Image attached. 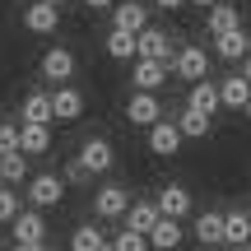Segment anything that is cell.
Here are the masks:
<instances>
[{
	"label": "cell",
	"instance_id": "obj_1",
	"mask_svg": "<svg viewBox=\"0 0 251 251\" xmlns=\"http://www.w3.org/2000/svg\"><path fill=\"white\" fill-rule=\"evenodd\" d=\"M209 61H214V56H209L205 47L186 42V47H177V56H172V65H168V70L177 75V79L196 84V79H209Z\"/></svg>",
	"mask_w": 251,
	"mask_h": 251
},
{
	"label": "cell",
	"instance_id": "obj_2",
	"mask_svg": "<svg viewBox=\"0 0 251 251\" xmlns=\"http://www.w3.org/2000/svg\"><path fill=\"white\" fill-rule=\"evenodd\" d=\"M24 186H28V205L42 209V214L65 200V177H56V172H37V177H28Z\"/></svg>",
	"mask_w": 251,
	"mask_h": 251
},
{
	"label": "cell",
	"instance_id": "obj_3",
	"mask_svg": "<svg viewBox=\"0 0 251 251\" xmlns=\"http://www.w3.org/2000/svg\"><path fill=\"white\" fill-rule=\"evenodd\" d=\"M126 209H130V191H126L121 181H102V186L93 191V214H98L102 224H117Z\"/></svg>",
	"mask_w": 251,
	"mask_h": 251
},
{
	"label": "cell",
	"instance_id": "obj_4",
	"mask_svg": "<svg viewBox=\"0 0 251 251\" xmlns=\"http://www.w3.org/2000/svg\"><path fill=\"white\" fill-rule=\"evenodd\" d=\"M135 56H144V61H163V65H172V56H177V47H172V37L163 33V28H140L135 33Z\"/></svg>",
	"mask_w": 251,
	"mask_h": 251
},
{
	"label": "cell",
	"instance_id": "obj_5",
	"mask_svg": "<svg viewBox=\"0 0 251 251\" xmlns=\"http://www.w3.org/2000/svg\"><path fill=\"white\" fill-rule=\"evenodd\" d=\"M75 158H79L84 168H89V177H102V172H112V168H117V149H112V144L102 140V135H93V140H84Z\"/></svg>",
	"mask_w": 251,
	"mask_h": 251
},
{
	"label": "cell",
	"instance_id": "obj_6",
	"mask_svg": "<svg viewBox=\"0 0 251 251\" xmlns=\"http://www.w3.org/2000/svg\"><path fill=\"white\" fill-rule=\"evenodd\" d=\"M144 135H149V153H158V158H177V153H181V130H177V121L158 117Z\"/></svg>",
	"mask_w": 251,
	"mask_h": 251
},
{
	"label": "cell",
	"instance_id": "obj_7",
	"mask_svg": "<svg viewBox=\"0 0 251 251\" xmlns=\"http://www.w3.org/2000/svg\"><path fill=\"white\" fill-rule=\"evenodd\" d=\"M9 237L14 242H47V219H42V209H19L14 219H9Z\"/></svg>",
	"mask_w": 251,
	"mask_h": 251
},
{
	"label": "cell",
	"instance_id": "obj_8",
	"mask_svg": "<svg viewBox=\"0 0 251 251\" xmlns=\"http://www.w3.org/2000/svg\"><path fill=\"white\" fill-rule=\"evenodd\" d=\"M24 28L37 37H51L56 28H61V5H47V0H33V5L24 9Z\"/></svg>",
	"mask_w": 251,
	"mask_h": 251
},
{
	"label": "cell",
	"instance_id": "obj_9",
	"mask_svg": "<svg viewBox=\"0 0 251 251\" xmlns=\"http://www.w3.org/2000/svg\"><path fill=\"white\" fill-rule=\"evenodd\" d=\"M75 51L70 47H47V56H42V79H51V84H70L75 79Z\"/></svg>",
	"mask_w": 251,
	"mask_h": 251
},
{
	"label": "cell",
	"instance_id": "obj_10",
	"mask_svg": "<svg viewBox=\"0 0 251 251\" xmlns=\"http://www.w3.org/2000/svg\"><path fill=\"white\" fill-rule=\"evenodd\" d=\"M163 117V102H158V93H144V89H135V98L126 102V121L130 126H140V130H149L153 121Z\"/></svg>",
	"mask_w": 251,
	"mask_h": 251
},
{
	"label": "cell",
	"instance_id": "obj_11",
	"mask_svg": "<svg viewBox=\"0 0 251 251\" xmlns=\"http://www.w3.org/2000/svg\"><path fill=\"white\" fill-rule=\"evenodd\" d=\"M84 117V93L75 84H56L51 93V121H79Z\"/></svg>",
	"mask_w": 251,
	"mask_h": 251
},
{
	"label": "cell",
	"instance_id": "obj_12",
	"mask_svg": "<svg viewBox=\"0 0 251 251\" xmlns=\"http://www.w3.org/2000/svg\"><path fill=\"white\" fill-rule=\"evenodd\" d=\"M181 242H186V228H181V219L158 214V224L149 228V251H177Z\"/></svg>",
	"mask_w": 251,
	"mask_h": 251
},
{
	"label": "cell",
	"instance_id": "obj_13",
	"mask_svg": "<svg viewBox=\"0 0 251 251\" xmlns=\"http://www.w3.org/2000/svg\"><path fill=\"white\" fill-rule=\"evenodd\" d=\"M112 28H126V33L149 28V5L144 0H117L112 5Z\"/></svg>",
	"mask_w": 251,
	"mask_h": 251
},
{
	"label": "cell",
	"instance_id": "obj_14",
	"mask_svg": "<svg viewBox=\"0 0 251 251\" xmlns=\"http://www.w3.org/2000/svg\"><path fill=\"white\" fill-rule=\"evenodd\" d=\"M130 84H135V89H144V93H158L163 84H168V65H163V61H144V56H135V65H130Z\"/></svg>",
	"mask_w": 251,
	"mask_h": 251
},
{
	"label": "cell",
	"instance_id": "obj_15",
	"mask_svg": "<svg viewBox=\"0 0 251 251\" xmlns=\"http://www.w3.org/2000/svg\"><path fill=\"white\" fill-rule=\"evenodd\" d=\"M51 149V121H24L19 126V153H47Z\"/></svg>",
	"mask_w": 251,
	"mask_h": 251
},
{
	"label": "cell",
	"instance_id": "obj_16",
	"mask_svg": "<svg viewBox=\"0 0 251 251\" xmlns=\"http://www.w3.org/2000/svg\"><path fill=\"white\" fill-rule=\"evenodd\" d=\"M186 107L205 112V117H219V112H224V102H219V84L214 79H196L191 93H186Z\"/></svg>",
	"mask_w": 251,
	"mask_h": 251
},
{
	"label": "cell",
	"instance_id": "obj_17",
	"mask_svg": "<svg viewBox=\"0 0 251 251\" xmlns=\"http://www.w3.org/2000/svg\"><path fill=\"white\" fill-rule=\"evenodd\" d=\"M158 214H168V219H186L191 214V191L186 186H177V181H168V186L158 191Z\"/></svg>",
	"mask_w": 251,
	"mask_h": 251
},
{
	"label": "cell",
	"instance_id": "obj_18",
	"mask_svg": "<svg viewBox=\"0 0 251 251\" xmlns=\"http://www.w3.org/2000/svg\"><path fill=\"white\" fill-rule=\"evenodd\" d=\"M247 51H251V37L242 33V28H233V33H219L214 37V51H209V56H219V61L233 65V61H247Z\"/></svg>",
	"mask_w": 251,
	"mask_h": 251
},
{
	"label": "cell",
	"instance_id": "obj_19",
	"mask_svg": "<svg viewBox=\"0 0 251 251\" xmlns=\"http://www.w3.org/2000/svg\"><path fill=\"white\" fill-rule=\"evenodd\" d=\"M205 28H209V37H219V33H233V28H242V9H237L233 0H219V5H209V19H205Z\"/></svg>",
	"mask_w": 251,
	"mask_h": 251
},
{
	"label": "cell",
	"instance_id": "obj_20",
	"mask_svg": "<svg viewBox=\"0 0 251 251\" xmlns=\"http://www.w3.org/2000/svg\"><path fill=\"white\" fill-rule=\"evenodd\" d=\"M247 98H251V84H247V75H242V70L228 75V79H219V102H224L228 112H242V107H247Z\"/></svg>",
	"mask_w": 251,
	"mask_h": 251
},
{
	"label": "cell",
	"instance_id": "obj_21",
	"mask_svg": "<svg viewBox=\"0 0 251 251\" xmlns=\"http://www.w3.org/2000/svg\"><path fill=\"white\" fill-rule=\"evenodd\" d=\"M158 224V205L153 200H130V209L121 214V228H135V233L149 237V228Z\"/></svg>",
	"mask_w": 251,
	"mask_h": 251
},
{
	"label": "cell",
	"instance_id": "obj_22",
	"mask_svg": "<svg viewBox=\"0 0 251 251\" xmlns=\"http://www.w3.org/2000/svg\"><path fill=\"white\" fill-rule=\"evenodd\" d=\"M196 242L200 247H224V214H219V209L196 214Z\"/></svg>",
	"mask_w": 251,
	"mask_h": 251
},
{
	"label": "cell",
	"instance_id": "obj_23",
	"mask_svg": "<svg viewBox=\"0 0 251 251\" xmlns=\"http://www.w3.org/2000/svg\"><path fill=\"white\" fill-rule=\"evenodd\" d=\"M177 130H181V140H205V135L214 130V117H205V112L186 107V112L177 117Z\"/></svg>",
	"mask_w": 251,
	"mask_h": 251
},
{
	"label": "cell",
	"instance_id": "obj_24",
	"mask_svg": "<svg viewBox=\"0 0 251 251\" xmlns=\"http://www.w3.org/2000/svg\"><path fill=\"white\" fill-rule=\"evenodd\" d=\"M224 242L228 247L251 242V219H247V209H228V214H224Z\"/></svg>",
	"mask_w": 251,
	"mask_h": 251
},
{
	"label": "cell",
	"instance_id": "obj_25",
	"mask_svg": "<svg viewBox=\"0 0 251 251\" xmlns=\"http://www.w3.org/2000/svg\"><path fill=\"white\" fill-rule=\"evenodd\" d=\"M0 181L5 186H24L28 181V153H0Z\"/></svg>",
	"mask_w": 251,
	"mask_h": 251
},
{
	"label": "cell",
	"instance_id": "obj_26",
	"mask_svg": "<svg viewBox=\"0 0 251 251\" xmlns=\"http://www.w3.org/2000/svg\"><path fill=\"white\" fill-rule=\"evenodd\" d=\"M19 117H24V121H51V93H47V89H33L24 98V107H19Z\"/></svg>",
	"mask_w": 251,
	"mask_h": 251
},
{
	"label": "cell",
	"instance_id": "obj_27",
	"mask_svg": "<svg viewBox=\"0 0 251 251\" xmlns=\"http://www.w3.org/2000/svg\"><path fill=\"white\" fill-rule=\"evenodd\" d=\"M102 51H107L112 61H135V33H126V28H112L107 42H102Z\"/></svg>",
	"mask_w": 251,
	"mask_h": 251
},
{
	"label": "cell",
	"instance_id": "obj_28",
	"mask_svg": "<svg viewBox=\"0 0 251 251\" xmlns=\"http://www.w3.org/2000/svg\"><path fill=\"white\" fill-rule=\"evenodd\" d=\"M107 237H102V228L98 224H75V233H70V251H98Z\"/></svg>",
	"mask_w": 251,
	"mask_h": 251
},
{
	"label": "cell",
	"instance_id": "obj_29",
	"mask_svg": "<svg viewBox=\"0 0 251 251\" xmlns=\"http://www.w3.org/2000/svg\"><path fill=\"white\" fill-rule=\"evenodd\" d=\"M112 247H117V251H149V237L135 233V228H121V233L112 237Z\"/></svg>",
	"mask_w": 251,
	"mask_h": 251
},
{
	"label": "cell",
	"instance_id": "obj_30",
	"mask_svg": "<svg viewBox=\"0 0 251 251\" xmlns=\"http://www.w3.org/2000/svg\"><path fill=\"white\" fill-rule=\"evenodd\" d=\"M19 209H24V205H19V191L0 181V224H9V219H14Z\"/></svg>",
	"mask_w": 251,
	"mask_h": 251
},
{
	"label": "cell",
	"instance_id": "obj_31",
	"mask_svg": "<svg viewBox=\"0 0 251 251\" xmlns=\"http://www.w3.org/2000/svg\"><path fill=\"white\" fill-rule=\"evenodd\" d=\"M14 149H19V126L0 121V153H14Z\"/></svg>",
	"mask_w": 251,
	"mask_h": 251
},
{
	"label": "cell",
	"instance_id": "obj_32",
	"mask_svg": "<svg viewBox=\"0 0 251 251\" xmlns=\"http://www.w3.org/2000/svg\"><path fill=\"white\" fill-rule=\"evenodd\" d=\"M79 181H89V168H84V163L75 158L70 168H65V186H79Z\"/></svg>",
	"mask_w": 251,
	"mask_h": 251
},
{
	"label": "cell",
	"instance_id": "obj_33",
	"mask_svg": "<svg viewBox=\"0 0 251 251\" xmlns=\"http://www.w3.org/2000/svg\"><path fill=\"white\" fill-rule=\"evenodd\" d=\"M158 9H168V14H177V9H186V0H153Z\"/></svg>",
	"mask_w": 251,
	"mask_h": 251
},
{
	"label": "cell",
	"instance_id": "obj_34",
	"mask_svg": "<svg viewBox=\"0 0 251 251\" xmlns=\"http://www.w3.org/2000/svg\"><path fill=\"white\" fill-rule=\"evenodd\" d=\"M14 251H47V242H14Z\"/></svg>",
	"mask_w": 251,
	"mask_h": 251
},
{
	"label": "cell",
	"instance_id": "obj_35",
	"mask_svg": "<svg viewBox=\"0 0 251 251\" xmlns=\"http://www.w3.org/2000/svg\"><path fill=\"white\" fill-rule=\"evenodd\" d=\"M84 5H89V9H112L117 0H84Z\"/></svg>",
	"mask_w": 251,
	"mask_h": 251
},
{
	"label": "cell",
	"instance_id": "obj_36",
	"mask_svg": "<svg viewBox=\"0 0 251 251\" xmlns=\"http://www.w3.org/2000/svg\"><path fill=\"white\" fill-rule=\"evenodd\" d=\"M242 75H247V84H251V51H247V61H242Z\"/></svg>",
	"mask_w": 251,
	"mask_h": 251
},
{
	"label": "cell",
	"instance_id": "obj_37",
	"mask_svg": "<svg viewBox=\"0 0 251 251\" xmlns=\"http://www.w3.org/2000/svg\"><path fill=\"white\" fill-rule=\"evenodd\" d=\"M186 5H200V9H209V5H219V0H186Z\"/></svg>",
	"mask_w": 251,
	"mask_h": 251
},
{
	"label": "cell",
	"instance_id": "obj_38",
	"mask_svg": "<svg viewBox=\"0 0 251 251\" xmlns=\"http://www.w3.org/2000/svg\"><path fill=\"white\" fill-rule=\"evenodd\" d=\"M98 251H117V247H112V242H102V247H98Z\"/></svg>",
	"mask_w": 251,
	"mask_h": 251
},
{
	"label": "cell",
	"instance_id": "obj_39",
	"mask_svg": "<svg viewBox=\"0 0 251 251\" xmlns=\"http://www.w3.org/2000/svg\"><path fill=\"white\" fill-rule=\"evenodd\" d=\"M233 251H251V242H242V247H233Z\"/></svg>",
	"mask_w": 251,
	"mask_h": 251
},
{
	"label": "cell",
	"instance_id": "obj_40",
	"mask_svg": "<svg viewBox=\"0 0 251 251\" xmlns=\"http://www.w3.org/2000/svg\"><path fill=\"white\" fill-rule=\"evenodd\" d=\"M242 112H247V117H251V98H247V107H242Z\"/></svg>",
	"mask_w": 251,
	"mask_h": 251
},
{
	"label": "cell",
	"instance_id": "obj_41",
	"mask_svg": "<svg viewBox=\"0 0 251 251\" xmlns=\"http://www.w3.org/2000/svg\"><path fill=\"white\" fill-rule=\"evenodd\" d=\"M47 5H65V0H47Z\"/></svg>",
	"mask_w": 251,
	"mask_h": 251
},
{
	"label": "cell",
	"instance_id": "obj_42",
	"mask_svg": "<svg viewBox=\"0 0 251 251\" xmlns=\"http://www.w3.org/2000/svg\"><path fill=\"white\" fill-rule=\"evenodd\" d=\"M247 219H251V209H247Z\"/></svg>",
	"mask_w": 251,
	"mask_h": 251
}]
</instances>
